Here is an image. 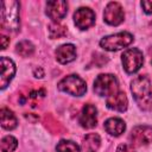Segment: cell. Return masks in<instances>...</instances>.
Wrapping results in <instances>:
<instances>
[{"label": "cell", "mask_w": 152, "mask_h": 152, "mask_svg": "<svg viewBox=\"0 0 152 152\" xmlns=\"http://www.w3.org/2000/svg\"><path fill=\"white\" fill-rule=\"evenodd\" d=\"M104 129L109 134H112L114 137H118V135H120L125 132L126 125H125L124 120H121L119 118H110L104 122Z\"/></svg>", "instance_id": "15"}, {"label": "cell", "mask_w": 152, "mask_h": 152, "mask_svg": "<svg viewBox=\"0 0 152 152\" xmlns=\"http://www.w3.org/2000/svg\"><path fill=\"white\" fill-rule=\"evenodd\" d=\"M106 104L108 108L113 109V110H118V112H125L127 109L128 106V101L126 97V94L122 91H118L110 96L107 97Z\"/></svg>", "instance_id": "13"}, {"label": "cell", "mask_w": 152, "mask_h": 152, "mask_svg": "<svg viewBox=\"0 0 152 152\" xmlns=\"http://www.w3.org/2000/svg\"><path fill=\"white\" fill-rule=\"evenodd\" d=\"M132 145L141 146L152 142V127L151 126H137L129 134Z\"/></svg>", "instance_id": "8"}, {"label": "cell", "mask_w": 152, "mask_h": 152, "mask_svg": "<svg viewBox=\"0 0 152 152\" xmlns=\"http://www.w3.org/2000/svg\"><path fill=\"white\" fill-rule=\"evenodd\" d=\"M10 44V38L6 36H1V49L5 50Z\"/></svg>", "instance_id": "25"}, {"label": "cell", "mask_w": 152, "mask_h": 152, "mask_svg": "<svg viewBox=\"0 0 152 152\" xmlns=\"http://www.w3.org/2000/svg\"><path fill=\"white\" fill-rule=\"evenodd\" d=\"M124 17H125L124 10L119 2L112 1L106 6L103 12V19L107 24L116 26L124 21Z\"/></svg>", "instance_id": "7"}, {"label": "cell", "mask_w": 152, "mask_h": 152, "mask_svg": "<svg viewBox=\"0 0 152 152\" xmlns=\"http://www.w3.org/2000/svg\"><path fill=\"white\" fill-rule=\"evenodd\" d=\"M101 144V138L96 133H89L86 135L83 140V148L86 152H96L100 147Z\"/></svg>", "instance_id": "17"}, {"label": "cell", "mask_w": 152, "mask_h": 152, "mask_svg": "<svg viewBox=\"0 0 152 152\" xmlns=\"http://www.w3.org/2000/svg\"><path fill=\"white\" fill-rule=\"evenodd\" d=\"M1 26L11 32L19 30V2L12 0L1 2Z\"/></svg>", "instance_id": "2"}, {"label": "cell", "mask_w": 152, "mask_h": 152, "mask_svg": "<svg viewBox=\"0 0 152 152\" xmlns=\"http://www.w3.org/2000/svg\"><path fill=\"white\" fill-rule=\"evenodd\" d=\"M58 89L74 96H82L87 91V86L81 77L76 75H69L59 81Z\"/></svg>", "instance_id": "5"}, {"label": "cell", "mask_w": 152, "mask_h": 152, "mask_svg": "<svg viewBox=\"0 0 152 152\" xmlns=\"http://www.w3.org/2000/svg\"><path fill=\"white\" fill-rule=\"evenodd\" d=\"M68 12V4L63 0L57 1H48L46 2V14L53 20V23H57L62 20Z\"/></svg>", "instance_id": "11"}, {"label": "cell", "mask_w": 152, "mask_h": 152, "mask_svg": "<svg viewBox=\"0 0 152 152\" xmlns=\"http://www.w3.org/2000/svg\"><path fill=\"white\" fill-rule=\"evenodd\" d=\"M0 116H1V126L2 128L5 129H13L17 127V118L15 115L13 114L12 110L7 109V108H2L1 112H0Z\"/></svg>", "instance_id": "16"}, {"label": "cell", "mask_w": 152, "mask_h": 152, "mask_svg": "<svg viewBox=\"0 0 152 152\" xmlns=\"http://www.w3.org/2000/svg\"><path fill=\"white\" fill-rule=\"evenodd\" d=\"M108 62V58H107V56H104V55H101V53H95V56H94V58H93V63L96 65V66H102L103 64H106Z\"/></svg>", "instance_id": "22"}, {"label": "cell", "mask_w": 152, "mask_h": 152, "mask_svg": "<svg viewBox=\"0 0 152 152\" xmlns=\"http://www.w3.org/2000/svg\"><path fill=\"white\" fill-rule=\"evenodd\" d=\"M17 52L21 56V57H28V56H31L32 53H33V51H34V46L32 45V43L31 42H28V40H23V42H20V43H18L17 44Z\"/></svg>", "instance_id": "20"}, {"label": "cell", "mask_w": 152, "mask_h": 152, "mask_svg": "<svg viewBox=\"0 0 152 152\" xmlns=\"http://www.w3.org/2000/svg\"><path fill=\"white\" fill-rule=\"evenodd\" d=\"M116 152H135V151H134L133 146H131L128 144H121L118 146Z\"/></svg>", "instance_id": "24"}, {"label": "cell", "mask_w": 152, "mask_h": 152, "mask_svg": "<svg viewBox=\"0 0 152 152\" xmlns=\"http://www.w3.org/2000/svg\"><path fill=\"white\" fill-rule=\"evenodd\" d=\"M142 63H144L142 52L137 48L128 49L122 55V64H124L125 70L128 74L137 72L141 68Z\"/></svg>", "instance_id": "6"}, {"label": "cell", "mask_w": 152, "mask_h": 152, "mask_svg": "<svg viewBox=\"0 0 152 152\" xmlns=\"http://www.w3.org/2000/svg\"><path fill=\"white\" fill-rule=\"evenodd\" d=\"M131 91L138 106L144 110H150L152 108V88L151 82L147 76L140 75L132 81Z\"/></svg>", "instance_id": "1"}, {"label": "cell", "mask_w": 152, "mask_h": 152, "mask_svg": "<svg viewBox=\"0 0 152 152\" xmlns=\"http://www.w3.org/2000/svg\"><path fill=\"white\" fill-rule=\"evenodd\" d=\"M49 33H50V38L58 39L66 34V27L61 25L59 23H51L49 25Z\"/></svg>", "instance_id": "19"}, {"label": "cell", "mask_w": 152, "mask_h": 152, "mask_svg": "<svg viewBox=\"0 0 152 152\" xmlns=\"http://www.w3.org/2000/svg\"><path fill=\"white\" fill-rule=\"evenodd\" d=\"M18 146V141L14 137L7 135L1 140V151L2 152H13Z\"/></svg>", "instance_id": "21"}, {"label": "cell", "mask_w": 152, "mask_h": 152, "mask_svg": "<svg viewBox=\"0 0 152 152\" xmlns=\"http://www.w3.org/2000/svg\"><path fill=\"white\" fill-rule=\"evenodd\" d=\"M141 7L144 10L145 13L147 14H151L152 13V1L151 0H144L141 1Z\"/></svg>", "instance_id": "23"}, {"label": "cell", "mask_w": 152, "mask_h": 152, "mask_svg": "<svg viewBox=\"0 0 152 152\" xmlns=\"http://www.w3.org/2000/svg\"><path fill=\"white\" fill-rule=\"evenodd\" d=\"M151 25H152V24H151Z\"/></svg>", "instance_id": "28"}, {"label": "cell", "mask_w": 152, "mask_h": 152, "mask_svg": "<svg viewBox=\"0 0 152 152\" xmlns=\"http://www.w3.org/2000/svg\"><path fill=\"white\" fill-rule=\"evenodd\" d=\"M33 75H34L36 77H38V78H42V77L44 76V70H43L42 68H36V69L33 70Z\"/></svg>", "instance_id": "26"}, {"label": "cell", "mask_w": 152, "mask_h": 152, "mask_svg": "<svg viewBox=\"0 0 152 152\" xmlns=\"http://www.w3.org/2000/svg\"><path fill=\"white\" fill-rule=\"evenodd\" d=\"M0 64H1V77H0V88L5 89L11 80L13 78L15 74V65L12 59L2 56L0 58Z\"/></svg>", "instance_id": "12"}, {"label": "cell", "mask_w": 152, "mask_h": 152, "mask_svg": "<svg viewBox=\"0 0 152 152\" xmlns=\"http://www.w3.org/2000/svg\"><path fill=\"white\" fill-rule=\"evenodd\" d=\"M57 152H81L80 146L71 140H61L56 146Z\"/></svg>", "instance_id": "18"}, {"label": "cell", "mask_w": 152, "mask_h": 152, "mask_svg": "<svg viewBox=\"0 0 152 152\" xmlns=\"http://www.w3.org/2000/svg\"><path fill=\"white\" fill-rule=\"evenodd\" d=\"M74 20L78 28L86 30L95 24V13L89 7H80L74 13Z\"/></svg>", "instance_id": "9"}, {"label": "cell", "mask_w": 152, "mask_h": 152, "mask_svg": "<svg viewBox=\"0 0 152 152\" xmlns=\"http://www.w3.org/2000/svg\"><path fill=\"white\" fill-rule=\"evenodd\" d=\"M78 122L83 128H93L97 124V109L91 103H86L80 113Z\"/></svg>", "instance_id": "10"}, {"label": "cell", "mask_w": 152, "mask_h": 152, "mask_svg": "<svg viewBox=\"0 0 152 152\" xmlns=\"http://www.w3.org/2000/svg\"><path fill=\"white\" fill-rule=\"evenodd\" d=\"M118 80L112 74H101L94 81V91L100 96H110L118 93Z\"/></svg>", "instance_id": "3"}, {"label": "cell", "mask_w": 152, "mask_h": 152, "mask_svg": "<svg viewBox=\"0 0 152 152\" xmlns=\"http://www.w3.org/2000/svg\"><path fill=\"white\" fill-rule=\"evenodd\" d=\"M133 42V36L128 32H120L115 34L107 36L100 40V45L102 49L108 51H118L126 46H128Z\"/></svg>", "instance_id": "4"}, {"label": "cell", "mask_w": 152, "mask_h": 152, "mask_svg": "<svg viewBox=\"0 0 152 152\" xmlns=\"http://www.w3.org/2000/svg\"><path fill=\"white\" fill-rule=\"evenodd\" d=\"M55 53L59 63L66 64V63L72 62L76 58V48L72 44H64V45L58 46Z\"/></svg>", "instance_id": "14"}, {"label": "cell", "mask_w": 152, "mask_h": 152, "mask_svg": "<svg viewBox=\"0 0 152 152\" xmlns=\"http://www.w3.org/2000/svg\"><path fill=\"white\" fill-rule=\"evenodd\" d=\"M148 53H150V56H151V63H152V48L148 50Z\"/></svg>", "instance_id": "27"}]
</instances>
